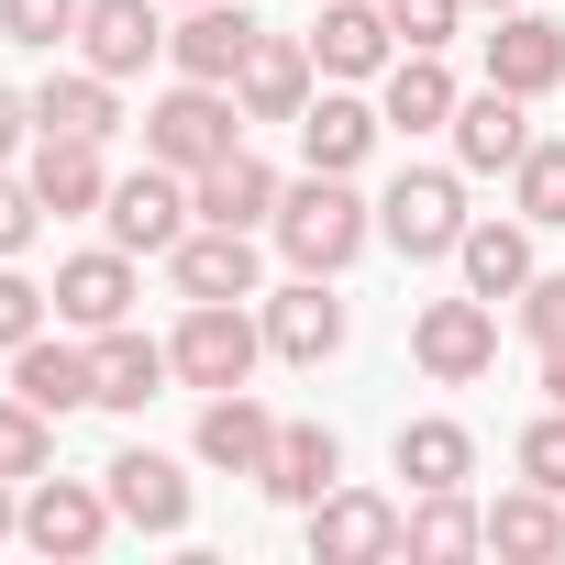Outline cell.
<instances>
[{"instance_id":"cell-17","label":"cell","mask_w":565,"mask_h":565,"mask_svg":"<svg viewBox=\"0 0 565 565\" xmlns=\"http://www.w3.org/2000/svg\"><path fill=\"white\" fill-rule=\"evenodd\" d=\"M189 444H200V466H222V477H266V455H277V411H266L255 388H211Z\"/></svg>"},{"instance_id":"cell-4","label":"cell","mask_w":565,"mask_h":565,"mask_svg":"<svg viewBox=\"0 0 565 565\" xmlns=\"http://www.w3.org/2000/svg\"><path fill=\"white\" fill-rule=\"evenodd\" d=\"M411 366L433 377V388H477L488 366H499V300H422L411 311Z\"/></svg>"},{"instance_id":"cell-1","label":"cell","mask_w":565,"mask_h":565,"mask_svg":"<svg viewBox=\"0 0 565 565\" xmlns=\"http://www.w3.org/2000/svg\"><path fill=\"white\" fill-rule=\"evenodd\" d=\"M266 233H277V255H289L300 277H344V266L377 244V200H366L355 178H322V167H311L289 200H277Z\"/></svg>"},{"instance_id":"cell-6","label":"cell","mask_w":565,"mask_h":565,"mask_svg":"<svg viewBox=\"0 0 565 565\" xmlns=\"http://www.w3.org/2000/svg\"><path fill=\"white\" fill-rule=\"evenodd\" d=\"M111 521H122V510H111L100 477H56V466H45V477L23 488V543L56 554V565H89V554L111 543Z\"/></svg>"},{"instance_id":"cell-33","label":"cell","mask_w":565,"mask_h":565,"mask_svg":"<svg viewBox=\"0 0 565 565\" xmlns=\"http://www.w3.org/2000/svg\"><path fill=\"white\" fill-rule=\"evenodd\" d=\"M45 466H56V411H34V399L12 388V399H0V477L34 488Z\"/></svg>"},{"instance_id":"cell-37","label":"cell","mask_w":565,"mask_h":565,"mask_svg":"<svg viewBox=\"0 0 565 565\" xmlns=\"http://www.w3.org/2000/svg\"><path fill=\"white\" fill-rule=\"evenodd\" d=\"M455 23H466V0H388L399 45H455Z\"/></svg>"},{"instance_id":"cell-40","label":"cell","mask_w":565,"mask_h":565,"mask_svg":"<svg viewBox=\"0 0 565 565\" xmlns=\"http://www.w3.org/2000/svg\"><path fill=\"white\" fill-rule=\"evenodd\" d=\"M23 134H34V100H23V89H0V167L23 156Z\"/></svg>"},{"instance_id":"cell-44","label":"cell","mask_w":565,"mask_h":565,"mask_svg":"<svg viewBox=\"0 0 565 565\" xmlns=\"http://www.w3.org/2000/svg\"><path fill=\"white\" fill-rule=\"evenodd\" d=\"M167 12H189V0H167Z\"/></svg>"},{"instance_id":"cell-35","label":"cell","mask_w":565,"mask_h":565,"mask_svg":"<svg viewBox=\"0 0 565 565\" xmlns=\"http://www.w3.org/2000/svg\"><path fill=\"white\" fill-rule=\"evenodd\" d=\"M45 311H56V289H34V277L0 255V355H12V344H34V333H45Z\"/></svg>"},{"instance_id":"cell-25","label":"cell","mask_w":565,"mask_h":565,"mask_svg":"<svg viewBox=\"0 0 565 565\" xmlns=\"http://www.w3.org/2000/svg\"><path fill=\"white\" fill-rule=\"evenodd\" d=\"M89 366H100V411H145V399H167V377H178V355L156 344V333H134V322H111V333H89Z\"/></svg>"},{"instance_id":"cell-32","label":"cell","mask_w":565,"mask_h":565,"mask_svg":"<svg viewBox=\"0 0 565 565\" xmlns=\"http://www.w3.org/2000/svg\"><path fill=\"white\" fill-rule=\"evenodd\" d=\"M510 211L532 233H565V134H532V156L510 167Z\"/></svg>"},{"instance_id":"cell-39","label":"cell","mask_w":565,"mask_h":565,"mask_svg":"<svg viewBox=\"0 0 565 565\" xmlns=\"http://www.w3.org/2000/svg\"><path fill=\"white\" fill-rule=\"evenodd\" d=\"M34 222H45L34 178H0V255H23V244H34Z\"/></svg>"},{"instance_id":"cell-43","label":"cell","mask_w":565,"mask_h":565,"mask_svg":"<svg viewBox=\"0 0 565 565\" xmlns=\"http://www.w3.org/2000/svg\"><path fill=\"white\" fill-rule=\"evenodd\" d=\"M477 12H521V0H477Z\"/></svg>"},{"instance_id":"cell-2","label":"cell","mask_w":565,"mask_h":565,"mask_svg":"<svg viewBox=\"0 0 565 565\" xmlns=\"http://www.w3.org/2000/svg\"><path fill=\"white\" fill-rule=\"evenodd\" d=\"M233 145H244V100H233V89H211V78H178V89L145 111V156H156V167H178V178L222 167Z\"/></svg>"},{"instance_id":"cell-26","label":"cell","mask_w":565,"mask_h":565,"mask_svg":"<svg viewBox=\"0 0 565 565\" xmlns=\"http://www.w3.org/2000/svg\"><path fill=\"white\" fill-rule=\"evenodd\" d=\"M233 100H244V122H300V111H311V34H300V45H289V34H255Z\"/></svg>"},{"instance_id":"cell-15","label":"cell","mask_w":565,"mask_h":565,"mask_svg":"<svg viewBox=\"0 0 565 565\" xmlns=\"http://www.w3.org/2000/svg\"><path fill=\"white\" fill-rule=\"evenodd\" d=\"M377 134H388V111L355 100V78H344V89H311V111H300V156H311L322 178H355V167L377 156Z\"/></svg>"},{"instance_id":"cell-13","label":"cell","mask_w":565,"mask_h":565,"mask_svg":"<svg viewBox=\"0 0 565 565\" xmlns=\"http://www.w3.org/2000/svg\"><path fill=\"white\" fill-rule=\"evenodd\" d=\"M100 488H111V510H122L134 532H156V543H178V532H189V477H178L156 444H122V455L100 466Z\"/></svg>"},{"instance_id":"cell-21","label":"cell","mask_w":565,"mask_h":565,"mask_svg":"<svg viewBox=\"0 0 565 565\" xmlns=\"http://www.w3.org/2000/svg\"><path fill=\"white\" fill-rule=\"evenodd\" d=\"M455 67H444V45H399L388 56V78H377V111H388V134H444L455 122Z\"/></svg>"},{"instance_id":"cell-36","label":"cell","mask_w":565,"mask_h":565,"mask_svg":"<svg viewBox=\"0 0 565 565\" xmlns=\"http://www.w3.org/2000/svg\"><path fill=\"white\" fill-rule=\"evenodd\" d=\"M510 455H521V477H532V488H554V499H565V411H554V399H543V422H521V444H510Z\"/></svg>"},{"instance_id":"cell-27","label":"cell","mask_w":565,"mask_h":565,"mask_svg":"<svg viewBox=\"0 0 565 565\" xmlns=\"http://www.w3.org/2000/svg\"><path fill=\"white\" fill-rule=\"evenodd\" d=\"M34 134H89V145H111V134H122V78H100L89 56L56 67V78L34 89Z\"/></svg>"},{"instance_id":"cell-5","label":"cell","mask_w":565,"mask_h":565,"mask_svg":"<svg viewBox=\"0 0 565 565\" xmlns=\"http://www.w3.org/2000/svg\"><path fill=\"white\" fill-rule=\"evenodd\" d=\"M167 355H178V388H244L255 377V355H266V322L244 311V300H189V322L167 333Z\"/></svg>"},{"instance_id":"cell-18","label":"cell","mask_w":565,"mask_h":565,"mask_svg":"<svg viewBox=\"0 0 565 565\" xmlns=\"http://www.w3.org/2000/svg\"><path fill=\"white\" fill-rule=\"evenodd\" d=\"M56 322H67V333H111V322H134V255H122V244H89V255L56 266Z\"/></svg>"},{"instance_id":"cell-11","label":"cell","mask_w":565,"mask_h":565,"mask_svg":"<svg viewBox=\"0 0 565 565\" xmlns=\"http://www.w3.org/2000/svg\"><path fill=\"white\" fill-rule=\"evenodd\" d=\"M255 12H233V0H189V12L167 23V67L178 78H211V89H233L244 78V56H255Z\"/></svg>"},{"instance_id":"cell-28","label":"cell","mask_w":565,"mask_h":565,"mask_svg":"<svg viewBox=\"0 0 565 565\" xmlns=\"http://www.w3.org/2000/svg\"><path fill=\"white\" fill-rule=\"evenodd\" d=\"M488 554H510V565H554L565 554V499L554 488H510V499H488Z\"/></svg>"},{"instance_id":"cell-34","label":"cell","mask_w":565,"mask_h":565,"mask_svg":"<svg viewBox=\"0 0 565 565\" xmlns=\"http://www.w3.org/2000/svg\"><path fill=\"white\" fill-rule=\"evenodd\" d=\"M78 12H89V0H0V45L56 56V45H78Z\"/></svg>"},{"instance_id":"cell-22","label":"cell","mask_w":565,"mask_h":565,"mask_svg":"<svg viewBox=\"0 0 565 565\" xmlns=\"http://www.w3.org/2000/svg\"><path fill=\"white\" fill-rule=\"evenodd\" d=\"M277 510H311L322 488H344V433L333 422H277V455H266V477H255Z\"/></svg>"},{"instance_id":"cell-24","label":"cell","mask_w":565,"mask_h":565,"mask_svg":"<svg viewBox=\"0 0 565 565\" xmlns=\"http://www.w3.org/2000/svg\"><path fill=\"white\" fill-rule=\"evenodd\" d=\"M100 156H111V145H89V134H34V167H23V178H34V200H45L56 222H78V211L111 200V167H100Z\"/></svg>"},{"instance_id":"cell-7","label":"cell","mask_w":565,"mask_h":565,"mask_svg":"<svg viewBox=\"0 0 565 565\" xmlns=\"http://www.w3.org/2000/svg\"><path fill=\"white\" fill-rule=\"evenodd\" d=\"M100 222H111V244L122 255H178V233L200 222V200H189V178L178 167H134V178H111V200H100Z\"/></svg>"},{"instance_id":"cell-3","label":"cell","mask_w":565,"mask_h":565,"mask_svg":"<svg viewBox=\"0 0 565 565\" xmlns=\"http://www.w3.org/2000/svg\"><path fill=\"white\" fill-rule=\"evenodd\" d=\"M466 167H399L388 178V200H377V233L411 255V266H444L455 244H466Z\"/></svg>"},{"instance_id":"cell-31","label":"cell","mask_w":565,"mask_h":565,"mask_svg":"<svg viewBox=\"0 0 565 565\" xmlns=\"http://www.w3.org/2000/svg\"><path fill=\"white\" fill-rule=\"evenodd\" d=\"M388 466H399L411 488H466V477H477V433H466V422H444V411H433V422H399Z\"/></svg>"},{"instance_id":"cell-9","label":"cell","mask_w":565,"mask_h":565,"mask_svg":"<svg viewBox=\"0 0 565 565\" xmlns=\"http://www.w3.org/2000/svg\"><path fill=\"white\" fill-rule=\"evenodd\" d=\"M266 355L277 366H333L344 355V300H333V277H289V289H266Z\"/></svg>"},{"instance_id":"cell-16","label":"cell","mask_w":565,"mask_h":565,"mask_svg":"<svg viewBox=\"0 0 565 565\" xmlns=\"http://www.w3.org/2000/svg\"><path fill=\"white\" fill-rule=\"evenodd\" d=\"M12 388L34 399V411H100V366H89V333H34V344H12Z\"/></svg>"},{"instance_id":"cell-29","label":"cell","mask_w":565,"mask_h":565,"mask_svg":"<svg viewBox=\"0 0 565 565\" xmlns=\"http://www.w3.org/2000/svg\"><path fill=\"white\" fill-rule=\"evenodd\" d=\"M455 266H466L477 300H521V289H532V222H521V211H510V222H466Z\"/></svg>"},{"instance_id":"cell-14","label":"cell","mask_w":565,"mask_h":565,"mask_svg":"<svg viewBox=\"0 0 565 565\" xmlns=\"http://www.w3.org/2000/svg\"><path fill=\"white\" fill-rule=\"evenodd\" d=\"M78 56L100 78H145L167 56V0H89L78 12Z\"/></svg>"},{"instance_id":"cell-19","label":"cell","mask_w":565,"mask_h":565,"mask_svg":"<svg viewBox=\"0 0 565 565\" xmlns=\"http://www.w3.org/2000/svg\"><path fill=\"white\" fill-rule=\"evenodd\" d=\"M399 34H388V0H322V23H311V67L322 78H388Z\"/></svg>"},{"instance_id":"cell-38","label":"cell","mask_w":565,"mask_h":565,"mask_svg":"<svg viewBox=\"0 0 565 565\" xmlns=\"http://www.w3.org/2000/svg\"><path fill=\"white\" fill-rule=\"evenodd\" d=\"M510 311H521V333H532V355H543V344H565V277H543V266H532V289H521Z\"/></svg>"},{"instance_id":"cell-23","label":"cell","mask_w":565,"mask_h":565,"mask_svg":"<svg viewBox=\"0 0 565 565\" xmlns=\"http://www.w3.org/2000/svg\"><path fill=\"white\" fill-rule=\"evenodd\" d=\"M488 89H521V100L565 89V23H543V12H499V34H488Z\"/></svg>"},{"instance_id":"cell-42","label":"cell","mask_w":565,"mask_h":565,"mask_svg":"<svg viewBox=\"0 0 565 565\" xmlns=\"http://www.w3.org/2000/svg\"><path fill=\"white\" fill-rule=\"evenodd\" d=\"M23 532V499H12V477H0V543H12Z\"/></svg>"},{"instance_id":"cell-10","label":"cell","mask_w":565,"mask_h":565,"mask_svg":"<svg viewBox=\"0 0 565 565\" xmlns=\"http://www.w3.org/2000/svg\"><path fill=\"white\" fill-rule=\"evenodd\" d=\"M167 277H178V300H266L255 233H222V222H189L178 255H167Z\"/></svg>"},{"instance_id":"cell-20","label":"cell","mask_w":565,"mask_h":565,"mask_svg":"<svg viewBox=\"0 0 565 565\" xmlns=\"http://www.w3.org/2000/svg\"><path fill=\"white\" fill-rule=\"evenodd\" d=\"M189 200H200V222H222V233H266V222H277V200H289V178H277L266 156H244V145H233L222 167H200V178H189Z\"/></svg>"},{"instance_id":"cell-30","label":"cell","mask_w":565,"mask_h":565,"mask_svg":"<svg viewBox=\"0 0 565 565\" xmlns=\"http://www.w3.org/2000/svg\"><path fill=\"white\" fill-rule=\"evenodd\" d=\"M399 554H422V565L488 554V510H477L466 488H411V543H399Z\"/></svg>"},{"instance_id":"cell-12","label":"cell","mask_w":565,"mask_h":565,"mask_svg":"<svg viewBox=\"0 0 565 565\" xmlns=\"http://www.w3.org/2000/svg\"><path fill=\"white\" fill-rule=\"evenodd\" d=\"M444 134H455V167H466V178H510V167L532 156V100H521V89H466Z\"/></svg>"},{"instance_id":"cell-8","label":"cell","mask_w":565,"mask_h":565,"mask_svg":"<svg viewBox=\"0 0 565 565\" xmlns=\"http://www.w3.org/2000/svg\"><path fill=\"white\" fill-rule=\"evenodd\" d=\"M411 543V510L377 488H322L311 499V565H388Z\"/></svg>"},{"instance_id":"cell-41","label":"cell","mask_w":565,"mask_h":565,"mask_svg":"<svg viewBox=\"0 0 565 565\" xmlns=\"http://www.w3.org/2000/svg\"><path fill=\"white\" fill-rule=\"evenodd\" d=\"M543 399L565 411V344H543Z\"/></svg>"}]
</instances>
